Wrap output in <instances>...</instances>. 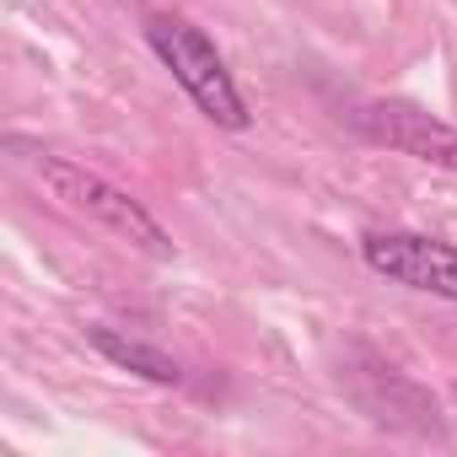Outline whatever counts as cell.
I'll use <instances>...</instances> for the list:
<instances>
[{
  "instance_id": "obj_1",
  "label": "cell",
  "mask_w": 457,
  "mask_h": 457,
  "mask_svg": "<svg viewBox=\"0 0 457 457\" xmlns=\"http://www.w3.org/2000/svg\"><path fill=\"white\" fill-rule=\"evenodd\" d=\"M6 151H12L65 210L97 220L103 232H113L119 243H129V248H140V253H151V259H172V253H178L172 232H167V226H162L129 188H119L113 178H103V172H92V167H81V162H71V156H60V151H44V145H33V140H22V135H12Z\"/></svg>"
},
{
  "instance_id": "obj_2",
  "label": "cell",
  "mask_w": 457,
  "mask_h": 457,
  "mask_svg": "<svg viewBox=\"0 0 457 457\" xmlns=\"http://www.w3.org/2000/svg\"><path fill=\"white\" fill-rule=\"evenodd\" d=\"M145 44H151V54L172 71V81L183 87V97H188L215 129L243 135V129L253 124L248 97H243L232 65H226V54L210 44L204 28H194V22L178 17V12H151V17H145Z\"/></svg>"
},
{
  "instance_id": "obj_3",
  "label": "cell",
  "mask_w": 457,
  "mask_h": 457,
  "mask_svg": "<svg viewBox=\"0 0 457 457\" xmlns=\"http://www.w3.org/2000/svg\"><path fill=\"white\" fill-rule=\"evenodd\" d=\"M361 264L403 291L457 302V243H441L425 232H366Z\"/></svg>"
},
{
  "instance_id": "obj_4",
  "label": "cell",
  "mask_w": 457,
  "mask_h": 457,
  "mask_svg": "<svg viewBox=\"0 0 457 457\" xmlns=\"http://www.w3.org/2000/svg\"><path fill=\"white\" fill-rule=\"evenodd\" d=\"M350 124L371 145H387V151L414 156L425 167L457 172V124H446V119H436L425 108H409V103H361L350 113Z\"/></svg>"
},
{
  "instance_id": "obj_5",
  "label": "cell",
  "mask_w": 457,
  "mask_h": 457,
  "mask_svg": "<svg viewBox=\"0 0 457 457\" xmlns=\"http://www.w3.org/2000/svg\"><path fill=\"white\" fill-rule=\"evenodd\" d=\"M87 345H92L108 366H119V371H129V377H145V382H156V387L183 382V366H178L162 345H151V339H140V334H124V328L92 323V328H87Z\"/></svg>"
}]
</instances>
